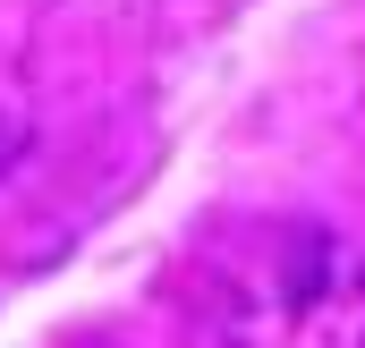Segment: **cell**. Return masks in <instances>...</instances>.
I'll return each mask as SVG.
<instances>
[{
    "mask_svg": "<svg viewBox=\"0 0 365 348\" xmlns=\"http://www.w3.org/2000/svg\"><path fill=\"white\" fill-rule=\"evenodd\" d=\"M221 348H365V247L280 221L221 272Z\"/></svg>",
    "mask_w": 365,
    "mask_h": 348,
    "instance_id": "cell-1",
    "label": "cell"
}]
</instances>
